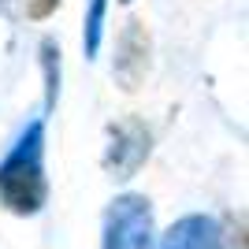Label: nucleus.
I'll list each match as a JSON object with an SVG mask.
<instances>
[{
  "label": "nucleus",
  "mask_w": 249,
  "mask_h": 249,
  "mask_svg": "<svg viewBox=\"0 0 249 249\" xmlns=\"http://www.w3.org/2000/svg\"><path fill=\"white\" fill-rule=\"evenodd\" d=\"M149 156V130L138 119H123L119 126H112V149L104 156V167L115 178H130Z\"/></svg>",
  "instance_id": "7ed1b4c3"
},
{
  "label": "nucleus",
  "mask_w": 249,
  "mask_h": 249,
  "mask_svg": "<svg viewBox=\"0 0 249 249\" xmlns=\"http://www.w3.org/2000/svg\"><path fill=\"white\" fill-rule=\"evenodd\" d=\"M160 249H219V227L208 216H186L164 234Z\"/></svg>",
  "instance_id": "39448f33"
},
{
  "label": "nucleus",
  "mask_w": 249,
  "mask_h": 249,
  "mask_svg": "<svg viewBox=\"0 0 249 249\" xmlns=\"http://www.w3.org/2000/svg\"><path fill=\"white\" fill-rule=\"evenodd\" d=\"M56 4H60V0H19L22 15H26V19H34V22L49 19L52 11H56Z\"/></svg>",
  "instance_id": "0eeeda50"
},
{
  "label": "nucleus",
  "mask_w": 249,
  "mask_h": 249,
  "mask_svg": "<svg viewBox=\"0 0 249 249\" xmlns=\"http://www.w3.org/2000/svg\"><path fill=\"white\" fill-rule=\"evenodd\" d=\"M153 246V208L142 194L115 197L104 216L101 249H149Z\"/></svg>",
  "instance_id": "f03ea898"
},
{
  "label": "nucleus",
  "mask_w": 249,
  "mask_h": 249,
  "mask_svg": "<svg viewBox=\"0 0 249 249\" xmlns=\"http://www.w3.org/2000/svg\"><path fill=\"white\" fill-rule=\"evenodd\" d=\"M149 74V30L142 22H126L119 37V56H115V78L123 89H138Z\"/></svg>",
  "instance_id": "20e7f679"
},
{
  "label": "nucleus",
  "mask_w": 249,
  "mask_h": 249,
  "mask_svg": "<svg viewBox=\"0 0 249 249\" xmlns=\"http://www.w3.org/2000/svg\"><path fill=\"white\" fill-rule=\"evenodd\" d=\"M104 11H108V0H89V8H86V34H82L86 60H93V56H97V49H101V34H104Z\"/></svg>",
  "instance_id": "423d86ee"
},
{
  "label": "nucleus",
  "mask_w": 249,
  "mask_h": 249,
  "mask_svg": "<svg viewBox=\"0 0 249 249\" xmlns=\"http://www.w3.org/2000/svg\"><path fill=\"white\" fill-rule=\"evenodd\" d=\"M0 201L15 216H34L49 201L45 178V119H34L0 160Z\"/></svg>",
  "instance_id": "f257e3e1"
},
{
  "label": "nucleus",
  "mask_w": 249,
  "mask_h": 249,
  "mask_svg": "<svg viewBox=\"0 0 249 249\" xmlns=\"http://www.w3.org/2000/svg\"><path fill=\"white\" fill-rule=\"evenodd\" d=\"M119 4H130V0H119Z\"/></svg>",
  "instance_id": "6e6552de"
}]
</instances>
